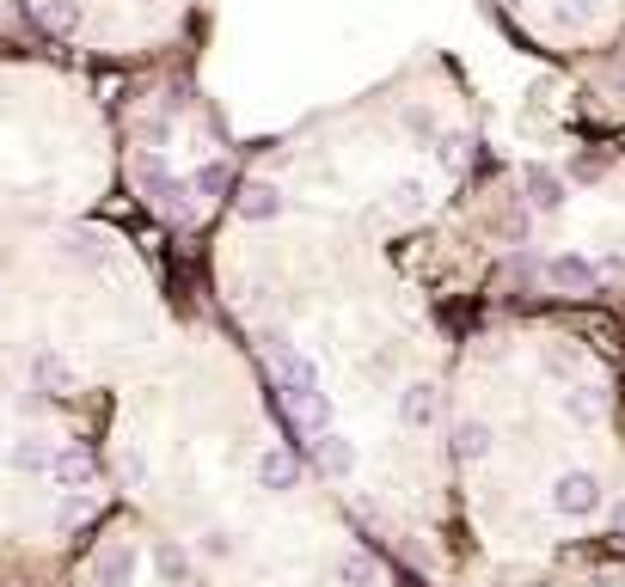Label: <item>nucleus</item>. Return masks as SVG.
<instances>
[{"instance_id": "obj_16", "label": "nucleus", "mask_w": 625, "mask_h": 587, "mask_svg": "<svg viewBox=\"0 0 625 587\" xmlns=\"http://www.w3.org/2000/svg\"><path fill=\"white\" fill-rule=\"evenodd\" d=\"M38 13H43V25L62 31V38H74V31H81V7H74V0H43Z\"/></svg>"}, {"instance_id": "obj_29", "label": "nucleus", "mask_w": 625, "mask_h": 587, "mask_svg": "<svg viewBox=\"0 0 625 587\" xmlns=\"http://www.w3.org/2000/svg\"><path fill=\"white\" fill-rule=\"evenodd\" d=\"M142 7H147V0H142Z\"/></svg>"}, {"instance_id": "obj_7", "label": "nucleus", "mask_w": 625, "mask_h": 587, "mask_svg": "<svg viewBox=\"0 0 625 587\" xmlns=\"http://www.w3.org/2000/svg\"><path fill=\"white\" fill-rule=\"evenodd\" d=\"M521 184H528V202L540 214H552V209H564V178L559 171H545V166H528L521 171Z\"/></svg>"}, {"instance_id": "obj_23", "label": "nucleus", "mask_w": 625, "mask_h": 587, "mask_svg": "<svg viewBox=\"0 0 625 587\" xmlns=\"http://www.w3.org/2000/svg\"><path fill=\"white\" fill-rule=\"evenodd\" d=\"M441 166H454V171L466 166V141H460V135H448V141H441Z\"/></svg>"}, {"instance_id": "obj_5", "label": "nucleus", "mask_w": 625, "mask_h": 587, "mask_svg": "<svg viewBox=\"0 0 625 587\" xmlns=\"http://www.w3.org/2000/svg\"><path fill=\"white\" fill-rule=\"evenodd\" d=\"M31 379H38L50 398H67V391L81 386V379H74V367H67L55 349H38V355H31Z\"/></svg>"}, {"instance_id": "obj_12", "label": "nucleus", "mask_w": 625, "mask_h": 587, "mask_svg": "<svg viewBox=\"0 0 625 587\" xmlns=\"http://www.w3.org/2000/svg\"><path fill=\"white\" fill-rule=\"evenodd\" d=\"M240 214L246 221H277L282 214V190L277 184H246L240 190Z\"/></svg>"}, {"instance_id": "obj_14", "label": "nucleus", "mask_w": 625, "mask_h": 587, "mask_svg": "<svg viewBox=\"0 0 625 587\" xmlns=\"http://www.w3.org/2000/svg\"><path fill=\"white\" fill-rule=\"evenodd\" d=\"M98 587H129V575H135V551L129 545H117V551H105V557H98Z\"/></svg>"}, {"instance_id": "obj_15", "label": "nucleus", "mask_w": 625, "mask_h": 587, "mask_svg": "<svg viewBox=\"0 0 625 587\" xmlns=\"http://www.w3.org/2000/svg\"><path fill=\"white\" fill-rule=\"evenodd\" d=\"M337 581H344V587H381V569H374V557L350 551V557L337 563Z\"/></svg>"}, {"instance_id": "obj_17", "label": "nucleus", "mask_w": 625, "mask_h": 587, "mask_svg": "<svg viewBox=\"0 0 625 587\" xmlns=\"http://www.w3.org/2000/svg\"><path fill=\"white\" fill-rule=\"evenodd\" d=\"M595 13H601V0H559V25H564V31L595 25Z\"/></svg>"}, {"instance_id": "obj_26", "label": "nucleus", "mask_w": 625, "mask_h": 587, "mask_svg": "<svg viewBox=\"0 0 625 587\" xmlns=\"http://www.w3.org/2000/svg\"><path fill=\"white\" fill-rule=\"evenodd\" d=\"M67 258H81V263H98V239H67Z\"/></svg>"}, {"instance_id": "obj_20", "label": "nucleus", "mask_w": 625, "mask_h": 587, "mask_svg": "<svg viewBox=\"0 0 625 587\" xmlns=\"http://www.w3.org/2000/svg\"><path fill=\"white\" fill-rule=\"evenodd\" d=\"M564 410H571V422H595L601 417V398L588 386H576V391H564Z\"/></svg>"}, {"instance_id": "obj_11", "label": "nucleus", "mask_w": 625, "mask_h": 587, "mask_svg": "<svg viewBox=\"0 0 625 587\" xmlns=\"http://www.w3.org/2000/svg\"><path fill=\"white\" fill-rule=\"evenodd\" d=\"M448 447H454V459H460V465H479V459L491 453V422H454Z\"/></svg>"}, {"instance_id": "obj_3", "label": "nucleus", "mask_w": 625, "mask_h": 587, "mask_svg": "<svg viewBox=\"0 0 625 587\" xmlns=\"http://www.w3.org/2000/svg\"><path fill=\"white\" fill-rule=\"evenodd\" d=\"M270 367H277V391L282 398H301V391H320V367L306 361L294 343H270Z\"/></svg>"}, {"instance_id": "obj_27", "label": "nucleus", "mask_w": 625, "mask_h": 587, "mask_svg": "<svg viewBox=\"0 0 625 587\" xmlns=\"http://www.w3.org/2000/svg\"><path fill=\"white\" fill-rule=\"evenodd\" d=\"M81 514H86V496H67V502H62V514H55V526H74Z\"/></svg>"}, {"instance_id": "obj_19", "label": "nucleus", "mask_w": 625, "mask_h": 587, "mask_svg": "<svg viewBox=\"0 0 625 587\" xmlns=\"http://www.w3.org/2000/svg\"><path fill=\"white\" fill-rule=\"evenodd\" d=\"M190 190H197V196H227V166H221V159H209V166H197V178H190Z\"/></svg>"}, {"instance_id": "obj_25", "label": "nucleus", "mask_w": 625, "mask_h": 587, "mask_svg": "<svg viewBox=\"0 0 625 587\" xmlns=\"http://www.w3.org/2000/svg\"><path fill=\"white\" fill-rule=\"evenodd\" d=\"M417 196H424V184H417V178L393 184V202H405V209H417Z\"/></svg>"}, {"instance_id": "obj_22", "label": "nucleus", "mask_w": 625, "mask_h": 587, "mask_svg": "<svg viewBox=\"0 0 625 587\" xmlns=\"http://www.w3.org/2000/svg\"><path fill=\"white\" fill-rule=\"evenodd\" d=\"M227 551H233V538H227L221 526H209V533H202V557H227Z\"/></svg>"}, {"instance_id": "obj_9", "label": "nucleus", "mask_w": 625, "mask_h": 587, "mask_svg": "<svg viewBox=\"0 0 625 587\" xmlns=\"http://www.w3.org/2000/svg\"><path fill=\"white\" fill-rule=\"evenodd\" d=\"M258 483H264V490H294V483H301V459H294L289 447H270V453L258 459Z\"/></svg>"}, {"instance_id": "obj_8", "label": "nucleus", "mask_w": 625, "mask_h": 587, "mask_svg": "<svg viewBox=\"0 0 625 587\" xmlns=\"http://www.w3.org/2000/svg\"><path fill=\"white\" fill-rule=\"evenodd\" d=\"M399 422L405 429H429V422H436V386H429V379H417V386L399 391Z\"/></svg>"}, {"instance_id": "obj_18", "label": "nucleus", "mask_w": 625, "mask_h": 587, "mask_svg": "<svg viewBox=\"0 0 625 587\" xmlns=\"http://www.w3.org/2000/svg\"><path fill=\"white\" fill-rule=\"evenodd\" d=\"M13 465H19V471H50L55 453H50L43 441H19V447H13Z\"/></svg>"}, {"instance_id": "obj_21", "label": "nucleus", "mask_w": 625, "mask_h": 587, "mask_svg": "<svg viewBox=\"0 0 625 587\" xmlns=\"http://www.w3.org/2000/svg\"><path fill=\"white\" fill-rule=\"evenodd\" d=\"M185 569H190V563H185V551H173V545H166V551H160V575H166L173 587H185Z\"/></svg>"}, {"instance_id": "obj_1", "label": "nucleus", "mask_w": 625, "mask_h": 587, "mask_svg": "<svg viewBox=\"0 0 625 587\" xmlns=\"http://www.w3.org/2000/svg\"><path fill=\"white\" fill-rule=\"evenodd\" d=\"M135 184H142V190L154 196V202H160L166 214H178V221L190 214V184H185V178H173L160 154H142V159H135Z\"/></svg>"}, {"instance_id": "obj_4", "label": "nucleus", "mask_w": 625, "mask_h": 587, "mask_svg": "<svg viewBox=\"0 0 625 587\" xmlns=\"http://www.w3.org/2000/svg\"><path fill=\"white\" fill-rule=\"evenodd\" d=\"M545 282L559 287V294H588L601 282V270L588 258H576V251H559V258H545Z\"/></svg>"}, {"instance_id": "obj_13", "label": "nucleus", "mask_w": 625, "mask_h": 587, "mask_svg": "<svg viewBox=\"0 0 625 587\" xmlns=\"http://www.w3.org/2000/svg\"><path fill=\"white\" fill-rule=\"evenodd\" d=\"M50 471H55V483H62V490H81V483L93 478V453H86V447H62Z\"/></svg>"}, {"instance_id": "obj_28", "label": "nucleus", "mask_w": 625, "mask_h": 587, "mask_svg": "<svg viewBox=\"0 0 625 587\" xmlns=\"http://www.w3.org/2000/svg\"><path fill=\"white\" fill-rule=\"evenodd\" d=\"M613 526H619V538H625V502H619V509H613Z\"/></svg>"}, {"instance_id": "obj_10", "label": "nucleus", "mask_w": 625, "mask_h": 587, "mask_svg": "<svg viewBox=\"0 0 625 587\" xmlns=\"http://www.w3.org/2000/svg\"><path fill=\"white\" fill-rule=\"evenodd\" d=\"M282 405H289V417L301 422L306 434H325V429H332V398H325V391H301V398H282Z\"/></svg>"}, {"instance_id": "obj_6", "label": "nucleus", "mask_w": 625, "mask_h": 587, "mask_svg": "<svg viewBox=\"0 0 625 587\" xmlns=\"http://www.w3.org/2000/svg\"><path fill=\"white\" fill-rule=\"evenodd\" d=\"M313 459H320L325 478H350V471H356V447H350L337 429H325L320 441H313Z\"/></svg>"}, {"instance_id": "obj_24", "label": "nucleus", "mask_w": 625, "mask_h": 587, "mask_svg": "<svg viewBox=\"0 0 625 587\" xmlns=\"http://www.w3.org/2000/svg\"><path fill=\"white\" fill-rule=\"evenodd\" d=\"M123 478H129V483H147V459L129 453V447H123Z\"/></svg>"}, {"instance_id": "obj_2", "label": "nucleus", "mask_w": 625, "mask_h": 587, "mask_svg": "<svg viewBox=\"0 0 625 587\" xmlns=\"http://www.w3.org/2000/svg\"><path fill=\"white\" fill-rule=\"evenodd\" d=\"M552 509H559L564 521H588V514L601 509V478L595 471H564V478L552 483Z\"/></svg>"}]
</instances>
